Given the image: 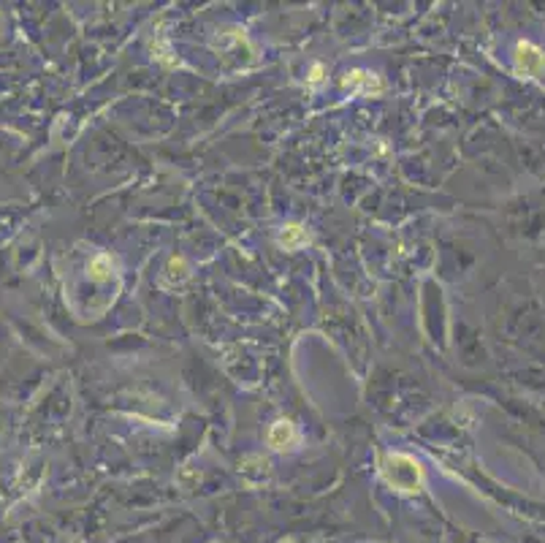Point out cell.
Returning <instances> with one entry per match:
<instances>
[{
    "mask_svg": "<svg viewBox=\"0 0 545 543\" xmlns=\"http://www.w3.org/2000/svg\"><path fill=\"white\" fill-rule=\"evenodd\" d=\"M342 84L350 87V90H356V93H363V95L382 93V79H380L378 74H372V71H363V68L350 71L348 77L342 79Z\"/></svg>",
    "mask_w": 545,
    "mask_h": 543,
    "instance_id": "obj_3",
    "label": "cell"
},
{
    "mask_svg": "<svg viewBox=\"0 0 545 543\" xmlns=\"http://www.w3.org/2000/svg\"><path fill=\"white\" fill-rule=\"evenodd\" d=\"M109 275H111V258L109 256H95L90 261V278L95 280V283H104V280H109Z\"/></svg>",
    "mask_w": 545,
    "mask_h": 543,
    "instance_id": "obj_6",
    "label": "cell"
},
{
    "mask_svg": "<svg viewBox=\"0 0 545 543\" xmlns=\"http://www.w3.org/2000/svg\"><path fill=\"white\" fill-rule=\"evenodd\" d=\"M380 476L399 495H415L424 486V467L409 454H385L380 459Z\"/></svg>",
    "mask_w": 545,
    "mask_h": 543,
    "instance_id": "obj_1",
    "label": "cell"
},
{
    "mask_svg": "<svg viewBox=\"0 0 545 543\" xmlns=\"http://www.w3.org/2000/svg\"><path fill=\"white\" fill-rule=\"evenodd\" d=\"M293 440H296L293 424H290V421H274L272 429H269V446H272L274 451H282L288 449Z\"/></svg>",
    "mask_w": 545,
    "mask_h": 543,
    "instance_id": "obj_4",
    "label": "cell"
},
{
    "mask_svg": "<svg viewBox=\"0 0 545 543\" xmlns=\"http://www.w3.org/2000/svg\"><path fill=\"white\" fill-rule=\"evenodd\" d=\"M513 68L518 77L537 79L545 71V52L532 41H518L513 49Z\"/></svg>",
    "mask_w": 545,
    "mask_h": 543,
    "instance_id": "obj_2",
    "label": "cell"
},
{
    "mask_svg": "<svg viewBox=\"0 0 545 543\" xmlns=\"http://www.w3.org/2000/svg\"><path fill=\"white\" fill-rule=\"evenodd\" d=\"M307 229L304 226H299V223H290V226H285L282 229V234H280V245L285 250H296V248H302V245H307Z\"/></svg>",
    "mask_w": 545,
    "mask_h": 543,
    "instance_id": "obj_5",
    "label": "cell"
},
{
    "mask_svg": "<svg viewBox=\"0 0 545 543\" xmlns=\"http://www.w3.org/2000/svg\"><path fill=\"white\" fill-rule=\"evenodd\" d=\"M320 82H323V65L315 62L312 71H309V84H320Z\"/></svg>",
    "mask_w": 545,
    "mask_h": 543,
    "instance_id": "obj_8",
    "label": "cell"
},
{
    "mask_svg": "<svg viewBox=\"0 0 545 543\" xmlns=\"http://www.w3.org/2000/svg\"><path fill=\"white\" fill-rule=\"evenodd\" d=\"M166 278L177 280V283H182V280L187 278V261H185L182 256H177V258H171V261H168Z\"/></svg>",
    "mask_w": 545,
    "mask_h": 543,
    "instance_id": "obj_7",
    "label": "cell"
}]
</instances>
